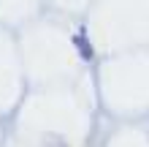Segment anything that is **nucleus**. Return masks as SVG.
Here are the masks:
<instances>
[]
</instances>
